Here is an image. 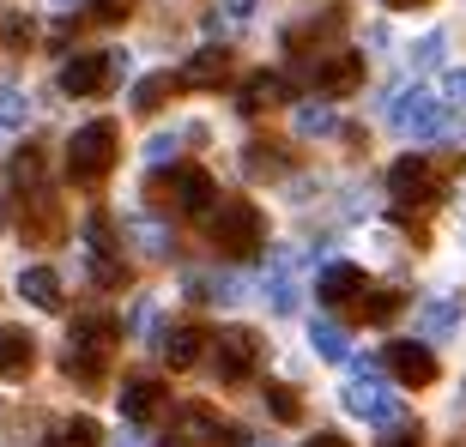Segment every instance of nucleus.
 Here are the masks:
<instances>
[{
    "label": "nucleus",
    "mask_w": 466,
    "mask_h": 447,
    "mask_svg": "<svg viewBox=\"0 0 466 447\" xmlns=\"http://www.w3.org/2000/svg\"><path fill=\"white\" fill-rule=\"evenodd\" d=\"M207 230H212V248L230 254V260L260 254V236H267V224H260V212L248 206V200H212Z\"/></svg>",
    "instance_id": "obj_1"
},
{
    "label": "nucleus",
    "mask_w": 466,
    "mask_h": 447,
    "mask_svg": "<svg viewBox=\"0 0 466 447\" xmlns=\"http://www.w3.org/2000/svg\"><path fill=\"white\" fill-rule=\"evenodd\" d=\"M388 121H394L406 139H442V134H454V109L436 97V91H424V85H412V91H400L394 97V109H388Z\"/></svg>",
    "instance_id": "obj_2"
},
{
    "label": "nucleus",
    "mask_w": 466,
    "mask_h": 447,
    "mask_svg": "<svg viewBox=\"0 0 466 447\" xmlns=\"http://www.w3.org/2000/svg\"><path fill=\"white\" fill-rule=\"evenodd\" d=\"M116 170V121H86L67 139V175L73 182H104Z\"/></svg>",
    "instance_id": "obj_3"
},
{
    "label": "nucleus",
    "mask_w": 466,
    "mask_h": 447,
    "mask_svg": "<svg viewBox=\"0 0 466 447\" xmlns=\"http://www.w3.org/2000/svg\"><path fill=\"white\" fill-rule=\"evenodd\" d=\"M346 412L351 417H370V423H400V399L376 381V363H358L346 381Z\"/></svg>",
    "instance_id": "obj_4"
},
{
    "label": "nucleus",
    "mask_w": 466,
    "mask_h": 447,
    "mask_svg": "<svg viewBox=\"0 0 466 447\" xmlns=\"http://www.w3.org/2000/svg\"><path fill=\"white\" fill-rule=\"evenodd\" d=\"M225 442H237V430L218 412H207V405H182L170 435H164V447H225Z\"/></svg>",
    "instance_id": "obj_5"
},
{
    "label": "nucleus",
    "mask_w": 466,
    "mask_h": 447,
    "mask_svg": "<svg viewBox=\"0 0 466 447\" xmlns=\"http://www.w3.org/2000/svg\"><path fill=\"white\" fill-rule=\"evenodd\" d=\"M381 369L400 381V387H431L436 381V351L418 339H394L388 351H381Z\"/></svg>",
    "instance_id": "obj_6"
},
{
    "label": "nucleus",
    "mask_w": 466,
    "mask_h": 447,
    "mask_svg": "<svg viewBox=\"0 0 466 447\" xmlns=\"http://www.w3.org/2000/svg\"><path fill=\"white\" fill-rule=\"evenodd\" d=\"M260 363V339L248 327H225L218 333V357H212V369H218V381H248Z\"/></svg>",
    "instance_id": "obj_7"
},
{
    "label": "nucleus",
    "mask_w": 466,
    "mask_h": 447,
    "mask_svg": "<svg viewBox=\"0 0 466 447\" xmlns=\"http://www.w3.org/2000/svg\"><path fill=\"white\" fill-rule=\"evenodd\" d=\"M388 194H394V206H418V200L436 194V170L424 157H400L394 170H388Z\"/></svg>",
    "instance_id": "obj_8"
},
{
    "label": "nucleus",
    "mask_w": 466,
    "mask_h": 447,
    "mask_svg": "<svg viewBox=\"0 0 466 447\" xmlns=\"http://www.w3.org/2000/svg\"><path fill=\"white\" fill-rule=\"evenodd\" d=\"M116 79H109V55H73L67 67H61V91L67 97H97V91H109Z\"/></svg>",
    "instance_id": "obj_9"
},
{
    "label": "nucleus",
    "mask_w": 466,
    "mask_h": 447,
    "mask_svg": "<svg viewBox=\"0 0 466 447\" xmlns=\"http://www.w3.org/2000/svg\"><path fill=\"white\" fill-rule=\"evenodd\" d=\"M315 296H321V303H358L363 296V273L351 266V260H328V266L315 273Z\"/></svg>",
    "instance_id": "obj_10"
},
{
    "label": "nucleus",
    "mask_w": 466,
    "mask_h": 447,
    "mask_svg": "<svg viewBox=\"0 0 466 447\" xmlns=\"http://www.w3.org/2000/svg\"><path fill=\"white\" fill-rule=\"evenodd\" d=\"M358 85H363V61L358 55H333V61L315 67V91H321V97H351Z\"/></svg>",
    "instance_id": "obj_11"
},
{
    "label": "nucleus",
    "mask_w": 466,
    "mask_h": 447,
    "mask_svg": "<svg viewBox=\"0 0 466 447\" xmlns=\"http://www.w3.org/2000/svg\"><path fill=\"white\" fill-rule=\"evenodd\" d=\"M225 79H230V49H200L188 67L176 73V85H188V91H212V85H225Z\"/></svg>",
    "instance_id": "obj_12"
},
{
    "label": "nucleus",
    "mask_w": 466,
    "mask_h": 447,
    "mask_svg": "<svg viewBox=\"0 0 466 447\" xmlns=\"http://www.w3.org/2000/svg\"><path fill=\"white\" fill-rule=\"evenodd\" d=\"M212 200H218V188H212V175L207 170H176V206L188 212V218H207L212 212Z\"/></svg>",
    "instance_id": "obj_13"
},
{
    "label": "nucleus",
    "mask_w": 466,
    "mask_h": 447,
    "mask_svg": "<svg viewBox=\"0 0 466 447\" xmlns=\"http://www.w3.org/2000/svg\"><path fill=\"white\" fill-rule=\"evenodd\" d=\"M36 363V339L25 327H0V381H13V375H25Z\"/></svg>",
    "instance_id": "obj_14"
},
{
    "label": "nucleus",
    "mask_w": 466,
    "mask_h": 447,
    "mask_svg": "<svg viewBox=\"0 0 466 447\" xmlns=\"http://www.w3.org/2000/svg\"><path fill=\"white\" fill-rule=\"evenodd\" d=\"M157 412H164V387L157 381H127L121 387V417L127 423H152Z\"/></svg>",
    "instance_id": "obj_15"
},
{
    "label": "nucleus",
    "mask_w": 466,
    "mask_h": 447,
    "mask_svg": "<svg viewBox=\"0 0 466 447\" xmlns=\"http://www.w3.org/2000/svg\"><path fill=\"white\" fill-rule=\"evenodd\" d=\"M18 296H25V303H31V309H61V278L49 273V266H25V273H18Z\"/></svg>",
    "instance_id": "obj_16"
},
{
    "label": "nucleus",
    "mask_w": 466,
    "mask_h": 447,
    "mask_svg": "<svg viewBox=\"0 0 466 447\" xmlns=\"http://www.w3.org/2000/svg\"><path fill=\"white\" fill-rule=\"evenodd\" d=\"M200 351H207V333H200V327L164 333V363H170V369H194V363H200Z\"/></svg>",
    "instance_id": "obj_17"
},
{
    "label": "nucleus",
    "mask_w": 466,
    "mask_h": 447,
    "mask_svg": "<svg viewBox=\"0 0 466 447\" xmlns=\"http://www.w3.org/2000/svg\"><path fill=\"white\" fill-rule=\"evenodd\" d=\"M116 339H121V327L109 314H86V321L73 327V351H109Z\"/></svg>",
    "instance_id": "obj_18"
},
{
    "label": "nucleus",
    "mask_w": 466,
    "mask_h": 447,
    "mask_svg": "<svg viewBox=\"0 0 466 447\" xmlns=\"http://www.w3.org/2000/svg\"><path fill=\"white\" fill-rule=\"evenodd\" d=\"M454 321H461V303L454 296H436L431 309L418 314V339H442V333H454Z\"/></svg>",
    "instance_id": "obj_19"
},
{
    "label": "nucleus",
    "mask_w": 466,
    "mask_h": 447,
    "mask_svg": "<svg viewBox=\"0 0 466 447\" xmlns=\"http://www.w3.org/2000/svg\"><path fill=\"white\" fill-rule=\"evenodd\" d=\"M309 344L328 363H346L351 357V339H346V327H339V321H315V327H309Z\"/></svg>",
    "instance_id": "obj_20"
},
{
    "label": "nucleus",
    "mask_w": 466,
    "mask_h": 447,
    "mask_svg": "<svg viewBox=\"0 0 466 447\" xmlns=\"http://www.w3.org/2000/svg\"><path fill=\"white\" fill-rule=\"evenodd\" d=\"M279 97H285V79H279V73H255V79L242 85V109H248V115H260V109L279 104Z\"/></svg>",
    "instance_id": "obj_21"
},
{
    "label": "nucleus",
    "mask_w": 466,
    "mask_h": 447,
    "mask_svg": "<svg viewBox=\"0 0 466 447\" xmlns=\"http://www.w3.org/2000/svg\"><path fill=\"white\" fill-rule=\"evenodd\" d=\"M267 303H273V314H291V309H297V284H291V254H279L273 278H267Z\"/></svg>",
    "instance_id": "obj_22"
},
{
    "label": "nucleus",
    "mask_w": 466,
    "mask_h": 447,
    "mask_svg": "<svg viewBox=\"0 0 466 447\" xmlns=\"http://www.w3.org/2000/svg\"><path fill=\"white\" fill-rule=\"evenodd\" d=\"M170 91H176V73H152V79H139V85H134V109H139V115H157Z\"/></svg>",
    "instance_id": "obj_23"
},
{
    "label": "nucleus",
    "mask_w": 466,
    "mask_h": 447,
    "mask_svg": "<svg viewBox=\"0 0 466 447\" xmlns=\"http://www.w3.org/2000/svg\"><path fill=\"white\" fill-rule=\"evenodd\" d=\"M25 121H31V97H25L18 85H0V127H6V134H18Z\"/></svg>",
    "instance_id": "obj_24"
},
{
    "label": "nucleus",
    "mask_w": 466,
    "mask_h": 447,
    "mask_svg": "<svg viewBox=\"0 0 466 447\" xmlns=\"http://www.w3.org/2000/svg\"><path fill=\"white\" fill-rule=\"evenodd\" d=\"M333 127H339V115H333L328 104H303V109H297V134H303V139L333 134Z\"/></svg>",
    "instance_id": "obj_25"
},
{
    "label": "nucleus",
    "mask_w": 466,
    "mask_h": 447,
    "mask_svg": "<svg viewBox=\"0 0 466 447\" xmlns=\"http://www.w3.org/2000/svg\"><path fill=\"white\" fill-rule=\"evenodd\" d=\"M55 447H97V423H91V417H67V423L55 430Z\"/></svg>",
    "instance_id": "obj_26"
},
{
    "label": "nucleus",
    "mask_w": 466,
    "mask_h": 447,
    "mask_svg": "<svg viewBox=\"0 0 466 447\" xmlns=\"http://www.w3.org/2000/svg\"><path fill=\"white\" fill-rule=\"evenodd\" d=\"M442 49H449V36L442 31H431L424 43L412 49V73H431V67H442Z\"/></svg>",
    "instance_id": "obj_27"
},
{
    "label": "nucleus",
    "mask_w": 466,
    "mask_h": 447,
    "mask_svg": "<svg viewBox=\"0 0 466 447\" xmlns=\"http://www.w3.org/2000/svg\"><path fill=\"white\" fill-rule=\"evenodd\" d=\"M267 412H273L279 423H297V417H303V399H297L291 387H267Z\"/></svg>",
    "instance_id": "obj_28"
},
{
    "label": "nucleus",
    "mask_w": 466,
    "mask_h": 447,
    "mask_svg": "<svg viewBox=\"0 0 466 447\" xmlns=\"http://www.w3.org/2000/svg\"><path fill=\"white\" fill-rule=\"evenodd\" d=\"M400 303H406L400 291H376V296H363V314H370V321H394Z\"/></svg>",
    "instance_id": "obj_29"
},
{
    "label": "nucleus",
    "mask_w": 466,
    "mask_h": 447,
    "mask_svg": "<svg viewBox=\"0 0 466 447\" xmlns=\"http://www.w3.org/2000/svg\"><path fill=\"white\" fill-rule=\"evenodd\" d=\"M91 278H97V284H127V266L109 260V254H91Z\"/></svg>",
    "instance_id": "obj_30"
},
{
    "label": "nucleus",
    "mask_w": 466,
    "mask_h": 447,
    "mask_svg": "<svg viewBox=\"0 0 466 447\" xmlns=\"http://www.w3.org/2000/svg\"><path fill=\"white\" fill-rule=\"evenodd\" d=\"M285 170V157L267 152V145H248V175H279Z\"/></svg>",
    "instance_id": "obj_31"
},
{
    "label": "nucleus",
    "mask_w": 466,
    "mask_h": 447,
    "mask_svg": "<svg viewBox=\"0 0 466 447\" xmlns=\"http://www.w3.org/2000/svg\"><path fill=\"white\" fill-rule=\"evenodd\" d=\"M36 175H43V157H36V145H31V152H18V157H13V182L25 188V182H36Z\"/></svg>",
    "instance_id": "obj_32"
},
{
    "label": "nucleus",
    "mask_w": 466,
    "mask_h": 447,
    "mask_svg": "<svg viewBox=\"0 0 466 447\" xmlns=\"http://www.w3.org/2000/svg\"><path fill=\"white\" fill-rule=\"evenodd\" d=\"M31 18H25V13H13V18H6V43H13V49H25V43H31Z\"/></svg>",
    "instance_id": "obj_33"
},
{
    "label": "nucleus",
    "mask_w": 466,
    "mask_h": 447,
    "mask_svg": "<svg viewBox=\"0 0 466 447\" xmlns=\"http://www.w3.org/2000/svg\"><path fill=\"white\" fill-rule=\"evenodd\" d=\"M442 104H466V73H449V85H442Z\"/></svg>",
    "instance_id": "obj_34"
},
{
    "label": "nucleus",
    "mask_w": 466,
    "mask_h": 447,
    "mask_svg": "<svg viewBox=\"0 0 466 447\" xmlns=\"http://www.w3.org/2000/svg\"><path fill=\"white\" fill-rule=\"evenodd\" d=\"M170 152H176V139H170V134H157L152 145H146V157H152V164H164V157H170Z\"/></svg>",
    "instance_id": "obj_35"
},
{
    "label": "nucleus",
    "mask_w": 466,
    "mask_h": 447,
    "mask_svg": "<svg viewBox=\"0 0 466 447\" xmlns=\"http://www.w3.org/2000/svg\"><path fill=\"white\" fill-rule=\"evenodd\" d=\"M381 447H424V442H418V430H394V435H381Z\"/></svg>",
    "instance_id": "obj_36"
},
{
    "label": "nucleus",
    "mask_w": 466,
    "mask_h": 447,
    "mask_svg": "<svg viewBox=\"0 0 466 447\" xmlns=\"http://www.w3.org/2000/svg\"><path fill=\"white\" fill-rule=\"evenodd\" d=\"M218 13H225V18H248V13H255V0H218Z\"/></svg>",
    "instance_id": "obj_37"
},
{
    "label": "nucleus",
    "mask_w": 466,
    "mask_h": 447,
    "mask_svg": "<svg viewBox=\"0 0 466 447\" xmlns=\"http://www.w3.org/2000/svg\"><path fill=\"white\" fill-rule=\"evenodd\" d=\"M91 6H97V18H121L127 6H134V0H91Z\"/></svg>",
    "instance_id": "obj_38"
},
{
    "label": "nucleus",
    "mask_w": 466,
    "mask_h": 447,
    "mask_svg": "<svg viewBox=\"0 0 466 447\" xmlns=\"http://www.w3.org/2000/svg\"><path fill=\"white\" fill-rule=\"evenodd\" d=\"M309 447H351V442H346V435H333V430H321V435H315Z\"/></svg>",
    "instance_id": "obj_39"
},
{
    "label": "nucleus",
    "mask_w": 466,
    "mask_h": 447,
    "mask_svg": "<svg viewBox=\"0 0 466 447\" xmlns=\"http://www.w3.org/2000/svg\"><path fill=\"white\" fill-rule=\"evenodd\" d=\"M388 6H400V13H406V6H424V0H388Z\"/></svg>",
    "instance_id": "obj_40"
},
{
    "label": "nucleus",
    "mask_w": 466,
    "mask_h": 447,
    "mask_svg": "<svg viewBox=\"0 0 466 447\" xmlns=\"http://www.w3.org/2000/svg\"><path fill=\"white\" fill-rule=\"evenodd\" d=\"M248 447H273V442H248Z\"/></svg>",
    "instance_id": "obj_41"
},
{
    "label": "nucleus",
    "mask_w": 466,
    "mask_h": 447,
    "mask_svg": "<svg viewBox=\"0 0 466 447\" xmlns=\"http://www.w3.org/2000/svg\"><path fill=\"white\" fill-rule=\"evenodd\" d=\"M61 6H79V0H61Z\"/></svg>",
    "instance_id": "obj_42"
},
{
    "label": "nucleus",
    "mask_w": 466,
    "mask_h": 447,
    "mask_svg": "<svg viewBox=\"0 0 466 447\" xmlns=\"http://www.w3.org/2000/svg\"><path fill=\"white\" fill-rule=\"evenodd\" d=\"M0 145H6V127H0Z\"/></svg>",
    "instance_id": "obj_43"
}]
</instances>
